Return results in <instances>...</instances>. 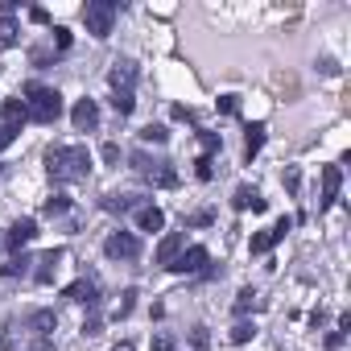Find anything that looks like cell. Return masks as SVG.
Returning a JSON list of instances; mask_svg holds the SVG:
<instances>
[{
	"label": "cell",
	"mask_w": 351,
	"mask_h": 351,
	"mask_svg": "<svg viewBox=\"0 0 351 351\" xmlns=\"http://www.w3.org/2000/svg\"><path fill=\"white\" fill-rule=\"evenodd\" d=\"M46 169H50L54 182H83L87 169H91V153H87V145H50Z\"/></svg>",
	"instance_id": "6da1fadb"
},
{
	"label": "cell",
	"mask_w": 351,
	"mask_h": 351,
	"mask_svg": "<svg viewBox=\"0 0 351 351\" xmlns=\"http://www.w3.org/2000/svg\"><path fill=\"white\" fill-rule=\"evenodd\" d=\"M108 87H112V108L120 112V116H132V108H136V62L132 58H116L112 62V71H108Z\"/></svg>",
	"instance_id": "7a4b0ae2"
},
{
	"label": "cell",
	"mask_w": 351,
	"mask_h": 351,
	"mask_svg": "<svg viewBox=\"0 0 351 351\" xmlns=\"http://www.w3.org/2000/svg\"><path fill=\"white\" fill-rule=\"evenodd\" d=\"M25 116L38 120V124H54L62 116V95L46 83H29L25 87Z\"/></svg>",
	"instance_id": "3957f363"
},
{
	"label": "cell",
	"mask_w": 351,
	"mask_h": 351,
	"mask_svg": "<svg viewBox=\"0 0 351 351\" xmlns=\"http://www.w3.org/2000/svg\"><path fill=\"white\" fill-rule=\"evenodd\" d=\"M128 161H132V169L141 173V178H145L149 186H161V191L178 186V169H173L169 161H153V157H145V153H132Z\"/></svg>",
	"instance_id": "277c9868"
},
{
	"label": "cell",
	"mask_w": 351,
	"mask_h": 351,
	"mask_svg": "<svg viewBox=\"0 0 351 351\" xmlns=\"http://www.w3.org/2000/svg\"><path fill=\"white\" fill-rule=\"evenodd\" d=\"M116 17H120V5H116V0H87V9H83L87 34H91V38H99V42L112 34Z\"/></svg>",
	"instance_id": "5b68a950"
},
{
	"label": "cell",
	"mask_w": 351,
	"mask_h": 351,
	"mask_svg": "<svg viewBox=\"0 0 351 351\" xmlns=\"http://www.w3.org/2000/svg\"><path fill=\"white\" fill-rule=\"evenodd\" d=\"M104 252H108L112 261H136V256H141V240H136L132 232H112V236L104 240Z\"/></svg>",
	"instance_id": "8992f818"
},
{
	"label": "cell",
	"mask_w": 351,
	"mask_h": 351,
	"mask_svg": "<svg viewBox=\"0 0 351 351\" xmlns=\"http://www.w3.org/2000/svg\"><path fill=\"white\" fill-rule=\"evenodd\" d=\"M289 228H293V219H289V215H281V219H277V223H273L269 232H261V236H252V244H248V248H252V252L261 256V252H269L273 244H281V240L289 236Z\"/></svg>",
	"instance_id": "52a82bcc"
},
{
	"label": "cell",
	"mask_w": 351,
	"mask_h": 351,
	"mask_svg": "<svg viewBox=\"0 0 351 351\" xmlns=\"http://www.w3.org/2000/svg\"><path fill=\"white\" fill-rule=\"evenodd\" d=\"M207 265H211V252H207L203 244H195V248H182V256L173 261L169 273H203Z\"/></svg>",
	"instance_id": "ba28073f"
},
{
	"label": "cell",
	"mask_w": 351,
	"mask_h": 351,
	"mask_svg": "<svg viewBox=\"0 0 351 351\" xmlns=\"http://www.w3.org/2000/svg\"><path fill=\"white\" fill-rule=\"evenodd\" d=\"M71 124H75L79 132H95V128H99V104H95V99H79V104L71 108Z\"/></svg>",
	"instance_id": "9c48e42d"
},
{
	"label": "cell",
	"mask_w": 351,
	"mask_h": 351,
	"mask_svg": "<svg viewBox=\"0 0 351 351\" xmlns=\"http://www.w3.org/2000/svg\"><path fill=\"white\" fill-rule=\"evenodd\" d=\"M62 261H66V252H62V248H50V252H42V256L34 261V265H38V269H34V281H38V285H50Z\"/></svg>",
	"instance_id": "30bf717a"
},
{
	"label": "cell",
	"mask_w": 351,
	"mask_h": 351,
	"mask_svg": "<svg viewBox=\"0 0 351 351\" xmlns=\"http://www.w3.org/2000/svg\"><path fill=\"white\" fill-rule=\"evenodd\" d=\"M339 186H343V173L339 165H322V199H318V211H330L335 199H339Z\"/></svg>",
	"instance_id": "8fae6325"
},
{
	"label": "cell",
	"mask_w": 351,
	"mask_h": 351,
	"mask_svg": "<svg viewBox=\"0 0 351 351\" xmlns=\"http://www.w3.org/2000/svg\"><path fill=\"white\" fill-rule=\"evenodd\" d=\"M182 248H186V236H182V232H169V236L157 244V265H161V269H173V261L182 256Z\"/></svg>",
	"instance_id": "7c38bea8"
},
{
	"label": "cell",
	"mask_w": 351,
	"mask_h": 351,
	"mask_svg": "<svg viewBox=\"0 0 351 351\" xmlns=\"http://www.w3.org/2000/svg\"><path fill=\"white\" fill-rule=\"evenodd\" d=\"M62 298L83 302L87 310H95V306H99V289H95V281H87V277H83V281H75V285H66V289H62Z\"/></svg>",
	"instance_id": "4fadbf2b"
},
{
	"label": "cell",
	"mask_w": 351,
	"mask_h": 351,
	"mask_svg": "<svg viewBox=\"0 0 351 351\" xmlns=\"http://www.w3.org/2000/svg\"><path fill=\"white\" fill-rule=\"evenodd\" d=\"M34 236H38V219H17V223L9 228L5 244H9V248H25V244H29Z\"/></svg>",
	"instance_id": "5bb4252c"
},
{
	"label": "cell",
	"mask_w": 351,
	"mask_h": 351,
	"mask_svg": "<svg viewBox=\"0 0 351 351\" xmlns=\"http://www.w3.org/2000/svg\"><path fill=\"white\" fill-rule=\"evenodd\" d=\"M54 326H58L54 310H38V314H29V322H25V330H29L34 339H50V335H54Z\"/></svg>",
	"instance_id": "9a60e30c"
},
{
	"label": "cell",
	"mask_w": 351,
	"mask_h": 351,
	"mask_svg": "<svg viewBox=\"0 0 351 351\" xmlns=\"http://www.w3.org/2000/svg\"><path fill=\"white\" fill-rule=\"evenodd\" d=\"M136 228H141V232H161V228H165V211L153 207V203L136 207Z\"/></svg>",
	"instance_id": "2e32d148"
},
{
	"label": "cell",
	"mask_w": 351,
	"mask_h": 351,
	"mask_svg": "<svg viewBox=\"0 0 351 351\" xmlns=\"http://www.w3.org/2000/svg\"><path fill=\"white\" fill-rule=\"evenodd\" d=\"M232 207H236V211H265L269 203L261 199V191H252V186H240V191L232 195Z\"/></svg>",
	"instance_id": "e0dca14e"
},
{
	"label": "cell",
	"mask_w": 351,
	"mask_h": 351,
	"mask_svg": "<svg viewBox=\"0 0 351 351\" xmlns=\"http://www.w3.org/2000/svg\"><path fill=\"white\" fill-rule=\"evenodd\" d=\"M265 132H269V128H265V124H261V120H256V124H248V128H244V153H248V161H252V157H256V153H261V145H265Z\"/></svg>",
	"instance_id": "ac0fdd59"
},
{
	"label": "cell",
	"mask_w": 351,
	"mask_h": 351,
	"mask_svg": "<svg viewBox=\"0 0 351 351\" xmlns=\"http://www.w3.org/2000/svg\"><path fill=\"white\" fill-rule=\"evenodd\" d=\"M136 207H145L141 195H108L104 199V211H120L124 215V211H136Z\"/></svg>",
	"instance_id": "d6986e66"
},
{
	"label": "cell",
	"mask_w": 351,
	"mask_h": 351,
	"mask_svg": "<svg viewBox=\"0 0 351 351\" xmlns=\"http://www.w3.org/2000/svg\"><path fill=\"white\" fill-rule=\"evenodd\" d=\"M261 306H265V302H261V293H256L252 285L236 293V314H240V318H244V314H252V310H261Z\"/></svg>",
	"instance_id": "ffe728a7"
},
{
	"label": "cell",
	"mask_w": 351,
	"mask_h": 351,
	"mask_svg": "<svg viewBox=\"0 0 351 351\" xmlns=\"http://www.w3.org/2000/svg\"><path fill=\"white\" fill-rule=\"evenodd\" d=\"M29 265H34V261H29L25 252H17V256H9L5 265H0V273H5V277H21V273H29Z\"/></svg>",
	"instance_id": "44dd1931"
},
{
	"label": "cell",
	"mask_w": 351,
	"mask_h": 351,
	"mask_svg": "<svg viewBox=\"0 0 351 351\" xmlns=\"http://www.w3.org/2000/svg\"><path fill=\"white\" fill-rule=\"evenodd\" d=\"M66 211H71V199H66V195H50V199L42 203V215H50V219H54V215H66Z\"/></svg>",
	"instance_id": "7402d4cb"
},
{
	"label": "cell",
	"mask_w": 351,
	"mask_h": 351,
	"mask_svg": "<svg viewBox=\"0 0 351 351\" xmlns=\"http://www.w3.org/2000/svg\"><path fill=\"white\" fill-rule=\"evenodd\" d=\"M17 21L13 17H0V46H17Z\"/></svg>",
	"instance_id": "603a6c76"
},
{
	"label": "cell",
	"mask_w": 351,
	"mask_h": 351,
	"mask_svg": "<svg viewBox=\"0 0 351 351\" xmlns=\"http://www.w3.org/2000/svg\"><path fill=\"white\" fill-rule=\"evenodd\" d=\"M141 141H153V145H165V141H169V128H165V124H145V128H141Z\"/></svg>",
	"instance_id": "cb8c5ba5"
},
{
	"label": "cell",
	"mask_w": 351,
	"mask_h": 351,
	"mask_svg": "<svg viewBox=\"0 0 351 351\" xmlns=\"http://www.w3.org/2000/svg\"><path fill=\"white\" fill-rule=\"evenodd\" d=\"M191 351H211V330L207 326H191Z\"/></svg>",
	"instance_id": "d4e9b609"
},
{
	"label": "cell",
	"mask_w": 351,
	"mask_h": 351,
	"mask_svg": "<svg viewBox=\"0 0 351 351\" xmlns=\"http://www.w3.org/2000/svg\"><path fill=\"white\" fill-rule=\"evenodd\" d=\"M252 335H256V326H252V322H248V318H240V322H236V326H232V343H248V339H252Z\"/></svg>",
	"instance_id": "484cf974"
},
{
	"label": "cell",
	"mask_w": 351,
	"mask_h": 351,
	"mask_svg": "<svg viewBox=\"0 0 351 351\" xmlns=\"http://www.w3.org/2000/svg\"><path fill=\"white\" fill-rule=\"evenodd\" d=\"M132 306H136V289H124V293H120V306H116V318H128Z\"/></svg>",
	"instance_id": "4316f807"
},
{
	"label": "cell",
	"mask_w": 351,
	"mask_h": 351,
	"mask_svg": "<svg viewBox=\"0 0 351 351\" xmlns=\"http://www.w3.org/2000/svg\"><path fill=\"white\" fill-rule=\"evenodd\" d=\"M281 182H285V191H289V195H298V186H302V173H298V165H285Z\"/></svg>",
	"instance_id": "83f0119b"
},
{
	"label": "cell",
	"mask_w": 351,
	"mask_h": 351,
	"mask_svg": "<svg viewBox=\"0 0 351 351\" xmlns=\"http://www.w3.org/2000/svg\"><path fill=\"white\" fill-rule=\"evenodd\" d=\"M223 149V136L219 132H203V157H211V153H219Z\"/></svg>",
	"instance_id": "f1b7e54d"
},
{
	"label": "cell",
	"mask_w": 351,
	"mask_h": 351,
	"mask_svg": "<svg viewBox=\"0 0 351 351\" xmlns=\"http://www.w3.org/2000/svg\"><path fill=\"white\" fill-rule=\"evenodd\" d=\"M195 173H199V182H211V178H215V165H211V157H199V161H195Z\"/></svg>",
	"instance_id": "f546056e"
},
{
	"label": "cell",
	"mask_w": 351,
	"mask_h": 351,
	"mask_svg": "<svg viewBox=\"0 0 351 351\" xmlns=\"http://www.w3.org/2000/svg\"><path fill=\"white\" fill-rule=\"evenodd\" d=\"M211 223H215L211 211H195V215H186V228H211Z\"/></svg>",
	"instance_id": "4dcf8cb0"
},
{
	"label": "cell",
	"mask_w": 351,
	"mask_h": 351,
	"mask_svg": "<svg viewBox=\"0 0 351 351\" xmlns=\"http://www.w3.org/2000/svg\"><path fill=\"white\" fill-rule=\"evenodd\" d=\"M219 112L236 116V112H240V95H219Z\"/></svg>",
	"instance_id": "1f68e13d"
},
{
	"label": "cell",
	"mask_w": 351,
	"mask_h": 351,
	"mask_svg": "<svg viewBox=\"0 0 351 351\" xmlns=\"http://www.w3.org/2000/svg\"><path fill=\"white\" fill-rule=\"evenodd\" d=\"M99 330H104V318L91 310V314H87V322H83V335H99Z\"/></svg>",
	"instance_id": "d6a6232c"
},
{
	"label": "cell",
	"mask_w": 351,
	"mask_h": 351,
	"mask_svg": "<svg viewBox=\"0 0 351 351\" xmlns=\"http://www.w3.org/2000/svg\"><path fill=\"white\" fill-rule=\"evenodd\" d=\"M99 157H104L108 165H116V161H120V145H112V141H108V145L99 149Z\"/></svg>",
	"instance_id": "836d02e7"
},
{
	"label": "cell",
	"mask_w": 351,
	"mask_h": 351,
	"mask_svg": "<svg viewBox=\"0 0 351 351\" xmlns=\"http://www.w3.org/2000/svg\"><path fill=\"white\" fill-rule=\"evenodd\" d=\"M54 46H58V50H71V34H66V29H62V25H58V29H54Z\"/></svg>",
	"instance_id": "e575fe53"
},
{
	"label": "cell",
	"mask_w": 351,
	"mask_h": 351,
	"mask_svg": "<svg viewBox=\"0 0 351 351\" xmlns=\"http://www.w3.org/2000/svg\"><path fill=\"white\" fill-rule=\"evenodd\" d=\"M318 71H322V75H339V62H335V58H318Z\"/></svg>",
	"instance_id": "d590c367"
},
{
	"label": "cell",
	"mask_w": 351,
	"mask_h": 351,
	"mask_svg": "<svg viewBox=\"0 0 351 351\" xmlns=\"http://www.w3.org/2000/svg\"><path fill=\"white\" fill-rule=\"evenodd\" d=\"M153 351H173V343H169V335H153Z\"/></svg>",
	"instance_id": "8d00e7d4"
},
{
	"label": "cell",
	"mask_w": 351,
	"mask_h": 351,
	"mask_svg": "<svg viewBox=\"0 0 351 351\" xmlns=\"http://www.w3.org/2000/svg\"><path fill=\"white\" fill-rule=\"evenodd\" d=\"M17 13V0H0V17H13Z\"/></svg>",
	"instance_id": "74e56055"
},
{
	"label": "cell",
	"mask_w": 351,
	"mask_h": 351,
	"mask_svg": "<svg viewBox=\"0 0 351 351\" xmlns=\"http://www.w3.org/2000/svg\"><path fill=\"white\" fill-rule=\"evenodd\" d=\"M326 347H330V351L343 347V330H330V335H326Z\"/></svg>",
	"instance_id": "f35d334b"
},
{
	"label": "cell",
	"mask_w": 351,
	"mask_h": 351,
	"mask_svg": "<svg viewBox=\"0 0 351 351\" xmlns=\"http://www.w3.org/2000/svg\"><path fill=\"white\" fill-rule=\"evenodd\" d=\"M29 17H34L38 25H46V21H50V13H46V9H29Z\"/></svg>",
	"instance_id": "ab89813d"
},
{
	"label": "cell",
	"mask_w": 351,
	"mask_h": 351,
	"mask_svg": "<svg viewBox=\"0 0 351 351\" xmlns=\"http://www.w3.org/2000/svg\"><path fill=\"white\" fill-rule=\"evenodd\" d=\"M112 351H136V347H132V343H116Z\"/></svg>",
	"instance_id": "60d3db41"
}]
</instances>
